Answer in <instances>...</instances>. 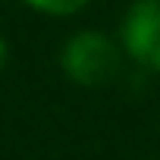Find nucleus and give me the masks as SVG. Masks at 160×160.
Masks as SVG:
<instances>
[{
	"mask_svg": "<svg viewBox=\"0 0 160 160\" xmlns=\"http://www.w3.org/2000/svg\"><path fill=\"white\" fill-rule=\"evenodd\" d=\"M122 47L101 28H78L60 47V69L78 88H104L119 75Z\"/></svg>",
	"mask_w": 160,
	"mask_h": 160,
	"instance_id": "nucleus-1",
	"label": "nucleus"
},
{
	"mask_svg": "<svg viewBox=\"0 0 160 160\" xmlns=\"http://www.w3.org/2000/svg\"><path fill=\"white\" fill-rule=\"evenodd\" d=\"M122 53L148 69L160 72V0H135L119 22Z\"/></svg>",
	"mask_w": 160,
	"mask_h": 160,
	"instance_id": "nucleus-2",
	"label": "nucleus"
},
{
	"mask_svg": "<svg viewBox=\"0 0 160 160\" xmlns=\"http://www.w3.org/2000/svg\"><path fill=\"white\" fill-rule=\"evenodd\" d=\"M22 3L41 16H50V19H69L75 13H82L91 0H22Z\"/></svg>",
	"mask_w": 160,
	"mask_h": 160,
	"instance_id": "nucleus-3",
	"label": "nucleus"
},
{
	"mask_svg": "<svg viewBox=\"0 0 160 160\" xmlns=\"http://www.w3.org/2000/svg\"><path fill=\"white\" fill-rule=\"evenodd\" d=\"M7 63H10V44H7L3 35H0V72L7 69Z\"/></svg>",
	"mask_w": 160,
	"mask_h": 160,
	"instance_id": "nucleus-4",
	"label": "nucleus"
}]
</instances>
